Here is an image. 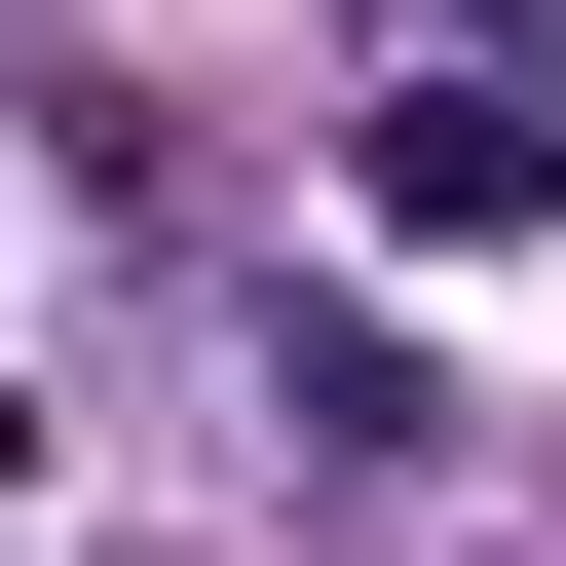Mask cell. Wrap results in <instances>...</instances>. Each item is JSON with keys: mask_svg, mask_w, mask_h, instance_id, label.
Segmentation results:
<instances>
[{"mask_svg": "<svg viewBox=\"0 0 566 566\" xmlns=\"http://www.w3.org/2000/svg\"><path fill=\"white\" fill-rule=\"evenodd\" d=\"M378 189H416V227H528V189H566V76H416Z\"/></svg>", "mask_w": 566, "mask_h": 566, "instance_id": "1", "label": "cell"}, {"mask_svg": "<svg viewBox=\"0 0 566 566\" xmlns=\"http://www.w3.org/2000/svg\"><path fill=\"white\" fill-rule=\"evenodd\" d=\"M491 39H528V76H566V0H491Z\"/></svg>", "mask_w": 566, "mask_h": 566, "instance_id": "2", "label": "cell"}]
</instances>
